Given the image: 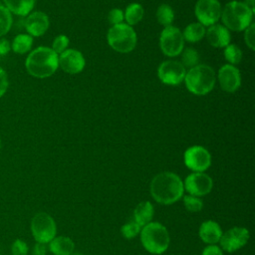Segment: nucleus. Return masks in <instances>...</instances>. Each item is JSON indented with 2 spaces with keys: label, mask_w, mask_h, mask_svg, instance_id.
<instances>
[{
  "label": "nucleus",
  "mask_w": 255,
  "mask_h": 255,
  "mask_svg": "<svg viewBox=\"0 0 255 255\" xmlns=\"http://www.w3.org/2000/svg\"><path fill=\"white\" fill-rule=\"evenodd\" d=\"M149 190L156 202L168 205L182 197L184 187L181 178L177 174L170 171H163L152 178Z\"/></svg>",
  "instance_id": "1"
},
{
  "label": "nucleus",
  "mask_w": 255,
  "mask_h": 255,
  "mask_svg": "<svg viewBox=\"0 0 255 255\" xmlns=\"http://www.w3.org/2000/svg\"><path fill=\"white\" fill-rule=\"evenodd\" d=\"M25 67L34 78L51 77L59 67V55L49 47H38L26 58Z\"/></svg>",
  "instance_id": "2"
},
{
  "label": "nucleus",
  "mask_w": 255,
  "mask_h": 255,
  "mask_svg": "<svg viewBox=\"0 0 255 255\" xmlns=\"http://www.w3.org/2000/svg\"><path fill=\"white\" fill-rule=\"evenodd\" d=\"M183 81L190 93L203 96L214 88L216 77L214 70L210 66L198 64L186 72Z\"/></svg>",
  "instance_id": "3"
},
{
  "label": "nucleus",
  "mask_w": 255,
  "mask_h": 255,
  "mask_svg": "<svg viewBox=\"0 0 255 255\" xmlns=\"http://www.w3.org/2000/svg\"><path fill=\"white\" fill-rule=\"evenodd\" d=\"M253 13L244 2L233 0L221 10L220 18L228 30L243 31L252 23Z\"/></svg>",
  "instance_id": "4"
},
{
  "label": "nucleus",
  "mask_w": 255,
  "mask_h": 255,
  "mask_svg": "<svg viewBox=\"0 0 255 255\" xmlns=\"http://www.w3.org/2000/svg\"><path fill=\"white\" fill-rule=\"evenodd\" d=\"M139 234L143 248L151 254H161L169 246V233L161 223L149 222L141 227Z\"/></svg>",
  "instance_id": "5"
},
{
  "label": "nucleus",
  "mask_w": 255,
  "mask_h": 255,
  "mask_svg": "<svg viewBox=\"0 0 255 255\" xmlns=\"http://www.w3.org/2000/svg\"><path fill=\"white\" fill-rule=\"evenodd\" d=\"M108 43L117 52L129 53L136 45V33L126 23L112 26L107 35Z\"/></svg>",
  "instance_id": "6"
},
{
  "label": "nucleus",
  "mask_w": 255,
  "mask_h": 255,
  "mask_svg": "<svg viewBox=\"0 0 255 255\" xmlns=\"http://www.w3.org/2000/svg\"><path fill=\"white\" fill-rule=\"evenodd\" d=\"M31 232L37 242L47 244L56 237L57 226L55 220L48 213L39 212L31 220Z\"/></svg>",
  "instance_id": "7"
},
{
  "label": "nucleus",
  "mask_w": 255,
  "mask_h": 255,
  "mask_svg": "<svg viewBox=\"0 0 255 255\" xmlns=\"http://www.w3.org/2000/svg\"><path fill=\"white\" fill-rule=\"evenodd\" d=\"M184 39L180 30L174 26H167L161 31L159 47L167 57H175L183 50Z\"/></svg>",
  "instance_id": "8"
},
{
  "label": "nucleus",
  "mask_w": 255,
  "mask_h": 255,
  "mask_svg": "<svg viewBox=\"0 0 255 255\" xmlns=\"http://www.w3.org/2000/svg\"><path fill=\"white\" fill-rule=\"evenodd\" d=\"M185 165L194 172H203L211 164V155L209 151L201 145L188 147L184 152Z\"/></svg>",
  "instance_id": "9"
},
{
  "label": "nucleus",
  "mask_w": 255,
  "mask_h": 255,
  "mask_svg": "<svg viewBox=\"0 0 255 255\" xmlns=\"http://www.w3.org/2000/svg\"><path fill=\"white\" fill-rule=\"evenodd\" d=\"M221 10L218 0H198L194 9L198 22L204 27L215 24L220 19Z\"/></svg>",
  "instance_id": "10"
},
{
  "label": "nucleus",
  "mask_w": 255,
  "mask_h": 255,
  "mask_svg": "<svg viewBox=\"0 0 255 255\" xmlns=\"http://www.w3.org/2000/svg\"><path fill=\"white\" fill-rule=\"evenodd\" d=\"M186 71L183 65L174 60H167L162 62L157 69V76L159 80L166 85H179L185 77Z\"/></svg>",
  "instance_id": "11"
},
{
  "label": "nucleus",
  "mask_w": 255,
  "mask_h": 255,
  "mask_svg": "<svg viewBox=\"0 0 255 255\" xmlns=\"http://www.w3.org/2000/svg\"><path fill=\"white\" fill-rule=\"evenodd\" d=\"M249 231L245 227H232L222 233L219 243L220 248L226 252H234L242 248L249 239Z\"/></svg>",
  "instance_id": "12"
},
{
  "label": "nucleus",
  "mask_w": 255,
  "mask_h": 255,
  "mask_svg": "<svg viewBox=\"0 0 255 255\" xmlns=\"http://www.w3.org/2000/svg\"><path fill=\"white\" fill-rule=\"evenodd\" d=\"M213 186L212 179L204 172H193L187 175L184 180V189L193 196H203L208 194Z\"/></svg>",
  "instance_id": "13"
},
{
  "label": "nucleus",
  "mask_w": 255,
  "mask_h": 255,
  "mask_svg": "<svg viewBox=\"0 0 255 255\" xmlns=\"http://www.w3.org/2000/svg\"><path fill=\"white\" fill-rule=\"evenodd\" d=\"M59 67L68 74H78L85 67V58L75 49H67L59 55Z\"/></svg>",
  "instance_id": "14"
},
{
  "label": "nucleus",
  "mask_w": 255,
  "mask_h": 255,
  "mask_svg": "<svg viewBox=\"0 0 255 255\" xmlns=\"http://www.w3.org/2000/svg\"><path fill=\"white\" fill-rule=\"evenodd\" d=\"M218 81L223 91L234 93L241 85V75L235 66L226 64L218 71Z\"/></svg>",
  "instance_id": "15"
},
{
  "label": "nucleus",
  "mask_w": 255,
  "mask_h": 255,
  "mask_svg": "<svg viewBox=\"0 0 255 255\" xmlns=\"http://www.w3.org/2000/svg\"><path fill=\"white\" fill-rule=\"evenodd\" d=\"M50 25L49 17L41 11H35L27 15L25 28L32 37H40L46 33Z\"/></svg>",
  "instance_id": "16"
},
{
  "label": "nucleus",
  "mask_w": 255,
  "mask_h": 255,
  "mask_svg": "<svg viewBox=\"0 0 255 255\" xmlns=\"http://www.w3.org/2000/svg\"><path fill=\"white\" fill-rule=\"evenodd\" d=\"M208 43L215 48H225L230 44L229 30L223 25L213 24L205 32Z\"/></svg>",
  "instance_id": "17"
},
{
  "label": "nucleus",
  "mask_w": 255,
  "mask_h": 255,
  "mask_svg": "<svg viewBox=\"0 0 255 255\" xmlns=\"http://www.w3.org/2000/svg\"><path fill=\"white\" fill-rule=\"evenodd\" d=\"M222 233L220 225L213 220L202 222L198 231L200 239L207 244H215L219 242Z\"/></svg>",
  "instance_id": "18"
},
{
  "label": "nucleus",
  "mask_w": 255,
  "mask_h": 255,
  "mask_svg": "<svg viewBox=\"0 0 255 255\" xmlns=\"http://www.w3.org/2000/svg\"><path fill=\"white\" fill-rule=\"evenodd\" d=\"M49 243V249L54 255H70L74 252L75 244L70 237L58 236Z\"/></svg>",
  "instance_id": "19"
},
{
  "label": "nucleus",
  "mask_w": 255,
  "mask_h": 255,
  "mask_svg": "<svg viewBox=\"0 0 255 255\" xmlns=\"http://www.w3.org/2000/svg\"><path fill=\"white\" fill-rule=\"evenodd\" d=\"M153 213H154L153 205L149 201H141L134 208L132 219L140 227H143L147 223L151 222V219L153 217Z\"/></svg>",
  "instance_id": "20"
},
{
  "label": "nucleus",
  "mask_w": 255,
  "mask_h": 255,
  "mask_svg": "<svg viewBox=\"0 0 255 255\" xmlns=\"http://www.w3.org/2000/svg\"><path fill=\"white\" fill-rule=\"evenodd\" d=\"M5 7L17 16H27L34 8L36 0H3Z\"/></svg>",
  "instance_id": "21"
},
{
  "label": "nucleus",
  "mask_w": 255,
  "mask_h": 255,
  "mask_svg": "<svg viewBox=\"0 0 255 255\" xmlns=\"http://www.w3.org/2000/svg\"><path fill=\"white\" fill-rule=\"evenodd\" d=\"M33 45V37L29 34H19L17 35L11 44V49L14 53L23 55L29 52Z\"/></svg>",
  "instance_id": "22"
},
{
  "label": "nucleus",
  "mask_w": 255,
  "mask_h": 255,
  "mask_svg": "<svg viewBox=\"0 0 255 255\" xmlns=\"http://www.w3.org/2000/svg\"><path fill=\"white\" fill-rule=\"evenodd\" d=\"M205 32H206L205 27L199 22H195L185 27L182 36H183V39H185L186 41L195 43L200 41L205 36Z\"/></svg>",
  "instance_id": "23"
},
{
  "label": "nucleus",
  "mask_w": 255,
  "mask_h": 255,
  "mask_svg": "<svg viewBox=\"0 0 255 255\" xmlns=\"http://www.w3.org/2000/svg\"><path fill=\"white\" fill-rule=\"evenodd\" d=\"M143 13H144L143 7L140 4L138 3L129 4L126 9V12L124 13L127 24L129 26L137 24L142 19Z\"/></svg>",
  "instance_id": "24"
},
{
  "label": "nucleus",
  "mask_w": 255,
  "mask_h": 255,
  "mask_svg": "<svg viewBox=\"0 0 255 255\" xmlns=\"http://www.w3.org/2000/svg\"><path fill=\"white\" fill-rule=\"evenodd\" d=\"M156 19L158 23L164 27L171 26L174 20V13L172 8L167 4L160 5L156 11Z\"/></svg>",
  "instance_id": "25"
},
{
  "label": "nucleus",
  "mask_w": 255,
  "mask_h": 255,
  "mask_svg": "<svg viewBox=\"0 0 255 255\" xmlns=\"http://www.w3.org/2000/svg\"><path fill=\"white\" fill-rule=\"evenodd\" d=\"M12 23V13L4 5H0V37L6 35L10 31Z\"/></svg>",
  "instance_id": "26"
},
{
  "label": "nucleus",
  "mask_w": 255,
  "mask_h": 255,
  "mask_svg": "<svg viewBox=\"0 0 255 255\" xmlns=\"http://www.w3.org/2000/svg\"><path fill=\"white\" fill-rule=\"evenodd\" d=\"M224 57L230 65H236L240 63L242 59V51L235 44H229L224 49Z\"/></svg>",
  "instance_id": "27"
},
{
  "label": "nucleus",
  "mask_w": 255,
  "mask_h": 255,
  "mask_svg": "<svg viewBox=\"0 0 255 255\" xmlns=\"http://www.w3.org/2000/svg\"><path fill=\"white\" fill-rule=\"evenodd\" d=\"M181 64L184 68H193L194 66L198 65L199 55L197 51L193 48H187L183 52H181Z\"/></svg>",
  "instance_id": "28"
},
{
  "label": "nucleus",
  "mask_w": 255,
  "mask_h": 255,
  "mask_svg": "<svg viewBox=\"0 0 255 255\" xmlns=\"http://www.w3.org/2000/svg\"><path fill=\"white\" fill-rule=\"evenodd\" d=\"M140 229H141V227L133 219H131L128 223H126L122 226L121 232H122V235L126 239H132L137 234H139Z\"/></svg>",
  "instance_id": "29"
},
{
  "label": "nucleus",
  "mask_w": 255,
  "mask_h": 255,
  "mask_svg": "<svg viewBox=\"0 0 255 255\" xmlns=\"http://www.w3.org/2000/svg\"><path fill=\"white\" fill-rule=\"evenodd\" d=\"M183 203L185 208L190 212H198L203 207L202 200L199 197L190 194L183 196Z\"/></svg>",
  "instance_id": "30"
},
{
  "label": "nucleus",
  "mask_w": 255,
  "mask_h": 255,
  "mask_svg": "<svg viewBox=\"0 0 255 255\" xmlns=\"http://www.w3.org/2000/svg\"><path fill=\"white\" fill-rule=\"evenodd\" d=\"M68 45H69V39L66 35H59L57 36L54 41H53V44H52V50L60 55L62 54L64 51L67 50L68 48Z\"/></svg>",
  "instance_id": "31"
},
{
  "label": "nucleus",
  "mask_w": 255,
  "mask_h": 255,
  "mask_svg": "<svg viewBox=\"0 0 255 255\" xmlns=\"http://www.w3.org/2000/svg\"><path fill=\"white\" fill-rule=\"evenodd\" d=\"M244 40L246 45L251 49H255V24L251 23L246 29L244 33Z\"/></svg>",
  "instance_id": "32"
},
{
  "label": "nucleus",
  "mask_w": 255,
  "mask_h": 255,
  "mask_svg": "<svg viewBox=\"0 0 255 255\" xmlns=\"http://www.w3.org/2000/svg\"><path fill=\"white\" fill-rule=\"evenodd\" d=\"M13 255H27L28 254V245L25 241L21 239H16L11 247Z\"/></svg>",
  "instance_id": "33"
},
{
  "label": "nucleus",
  "mask_w": 255,
  "mask_h": 255,
  "mask_svg": "<svg viewBox=\"0 0 255 255\" xmlns=\"http://www.w3.org/2000/svg\"><path fill=\"white\" fill-rule=\"evenodd\" d=\"M124 19H125V15H124V12L121 9L115 8V9H112L109 12L108 20L111 24H113V26L123 23Z\"/></svg>",
  "instance_id": "34"
},
{
  "label": "nucleus",
  "mask_w": 255,
  "mask_h": 255,
  "mask_svg": "<svg viewBox=\"0 0 255 255\" xmlns=\"http://www.w3.org/2000/svg\"><path fill=\"white\" fill-rule=\"evenodd\" d=\"M9 86V81H8V76L7 73L5 72L4 69L0 67V98H2L5 93L7 92Z\"/></svg>",
  "instance_id": "35"
},
{
  "label": "nucleus",
  "mask_w": 255,
  "mask_h": 255,
  "mask_svg": "<svg viewBox=\"0 0 255 255\" xmlns=\"http://www.w3.org/2000/svg\"><path fill=\"white\" fill-rule=\"evenodd\" d=\"M202 255H223V251L219 246L215 244H209L203 249Z\"/></svg>",
  "instance_id": "36"
},
{
  "label": "nucleus",
  "mask_w": 255,
  "mask_h": 255,
  "mask_svg": "<svg viewBox=\"0 0 255 255\" xmlns=\"http://www.w3.org/2000/svg\"><path fill=\"white\" fill-rule=\"evenodd\" d=\"M47 253V246L45 243L37 242L32 250V255H46Z\"/></svg>",
  "instance_id": "37"
},
{
  "label": "nucleus",
  "mask_w": 255,
  "mask_h": 255,
  "mask_svg": "<svg viewBox=\"0 0 255 255\" xmlns=\"http://www.w3.org/2000/svg\"><path fill=\"white\" fill-rule=\"evenodd\" d=\"M11 50V44L6 39H0V56L7 55Z\"/></svg>",
  "instance_id": "38"
},
{
  "label": "nucleus",
  "mask_w": 255,
  "mask_h": 255,
  "mask_svg": "<svg viewBox=\"0 0 255 255\" xmlns=\"http://www.w3.org/2000/svg\"><path fill=\"white\" fill-rule=\"evenodd\" d=\"M254 1L255 0H244V3L254 12Z\"/></svg>",
  "instance_id": "39"
},
{
  "label": "nucleus",
  "mask_w": 255,
  "mask_h": 255,
  "mask_svg": "<svg viewBox=\"0 0 255 255\" xmlns=\"http://www.w3.org/2000/svg\"><path fill=\"white\" fill-rule=\"evenodd\" d=\"M70 255H84L83 253H80V252H73L72 254H70Z\"/></svg>",
  "instance_id": "40"
},
{
  "label": "nucleus",
  "mask_w": 255,
  "mask_h": 255,
  "mask_svg": "<svg viewBox=\"0 0 255 255\" xmlns=\"http://www.w3.org/2000/svg\"><path fill=\"white\" fill-rule=\"evenodd\" d=\"M0 148H1V139H0Z\"/></svg>",
  "instance_id": "41"
}]
</instances>
